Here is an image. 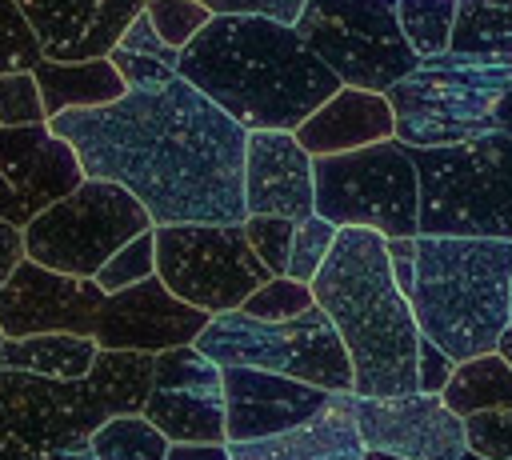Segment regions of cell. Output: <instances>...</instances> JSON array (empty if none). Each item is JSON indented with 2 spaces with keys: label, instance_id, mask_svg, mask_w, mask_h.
I'll use <instances>...</instances> for the list:
<instances>
[{
  "label": "cell",
  "instance_id": "cell-26",
  "mask_svg": "<svg viewBox=\"0 0 512 460\" xmlns=\"http://www.w3.org/2000/svg\"><path fill=\"white\" fill-rule=\"evenodd\" d=\"M440 396L456 416H472L484 408H512V364L496 348L456 360V372L448 376Z\"/></svg>",
  "mask_w": 512,
  "mask_h": 460
},
{
  "label": "cell",
  "instance_id": "cell-1",
  "mask_svg": "<svg viewBox=\"0 0 512 460\" xmlns=\"http://www.w3.org/2000/svg\"><path fill=\"white\" fill-rule=\"evenodd\" d=\"M84 176L128 188L152 224H244L248 128L184 76L128 88L112 104L68 108L48 120Z\"/></svg>",
  "mask_w": 512,
  "mask_h": 460
},
{
  "label": "cell",
  "instance_id": "cell-19",
  "mask_svg": "<svg viewBox=\"0 0 512 460\" xmlns=\"http://www.w3.org/2000/svg\"><path fill=\"white\" fill-rule=\"evenodd\" d=\"M48 60H96L116 48L144 0H16Z\"/></svg>",
  "mask_w": 512,
  "mask_h": 460
},
{
  "label": "cell",
  "instance_id": "cell-30",
  "mask_svg": "<svg viewBox=\"0 0 512 460\" xmlns=\"http://www.w3.org/2000/svg\"><path fill=\"white\" fill-rule=\"evenodd\" d=\"M312 304H316L312 284L284 272V276H268V280L240 304V312L252 316V320H292V316L308 312Z\"/></svg>",
  "mask_w": 512,
  "mask_h": 460
},
{
  "label": "cell",
  "instance_id": "cell-49",
  "mask_svg": "<svg viewBox=\"0 0 512 460\" xmlns=\"http://www.w3.org/2000/svg\"><path fill=\"white\" fill-rule=\"evenodd\" d=\"M0 344H4V328H0Z\"/></svg>",
  "mask_w": 512,
  "mask_h": 460
},
{
  "label": "cell",
  "instance_id": "cell-8",
  "mask_svg": "<svg viewBox=\"0 0 512 460\" xmlns=\"http://www.w3.org/2000/svg\"><path fill=\"white\" fill-rule=\"evenodd\" d=\"M192 344L204 356H212L220 368L252 364V368L320 384L328 392H352L348 348L320 304H312L292 320H252L240 308L216 312Z\"/></svg>",
  "mask_w": 512,
  "mask_h": 460
},
{
  "label": "cell",
  "instance_id": "cell-10",
  "mask_svg": "<svg viewBox=\"0 0 512 460\" xmlns=\"http://www.w3.org/2000/svg\"><path fill=\"white\" fill-rule=\"evenodd\" d=\"M396 4L400 0H304L292 24L340 84L388 92L420 64Z\"/></svg>",
  "mask_w": 512,
  "mask_h": 460
},
{
  "label": "cell",
  "instance_id": "cell-24",
  "mask_svg": "<svg viewBox=\"0 0 512 460\" xmlns=\"http://www.w3.org/2000/svg\"><path fill=\"white\" fill-rule=\"evenodd\" d=\"M100 344L76 332H36V336H4L0 368L48 376V380H84Z\"/></svg>",
  "mask_w": 512,
  "mask_h": 460
},
{
  "label": "cell",
  "instance_id": "cell-32",
  "mask_svg": "<svg viewBox=\"0 0 512 460\" xmlns=\"http://www.w3.org/2000/svg\"><path fill=\"white\" fill-rule=\"evenodd\" d=\"M44 60V48L20 12L16 0H0V76L4 72H32Z\"/></svg>",
  "mask_w": 512,
  "mask_h": 460
},
{
  "label": "cell",
  "instance_id": "cell-20",
  "mask_svg": "<svg viewBox=\"0 0 512 460\" xmlns=\"http://www.w3.org/2000/svg\"><path fill=\"white\" fill-rule=\"evenodd\" d=\"M0 172L8 176V184L16 188L32 216L52 200L68 196L84 180L76 148L64 136H56L48 120L0 128Z\"/></svg>",
  "mask_w": 512,
  "mask_h": 460
},
{
  "label": "cell",
  "instance_id": "cell-12",
  "mask_svg": "<svg viewBox=\"0 0 512 460\" xmlns=\"http://www.w3.org/2000/svg\"><path fill=\"white\" fill-rule=\"evenodd\" d=\"M108 404L84 380H48L0 368V460H40L72 436H92Z\"/></svg>",
  "mask_w": 512,
  "mask_h": 460
},
{
  "label": "cell",
  "instance_id": "cell-44",
  "mask_svg": "<svg viewBox=\"0 0 512 460\" xmlns=\"http://www.w3.org/2000/svg\"><path fill=\"white\" fill-rule=\"evenodd\" d=\"M40 460H96L92 448H88V436H72L64 444H56L52 452H44Z\"/></svg>",
  "mask_w": 512,
  "mask_h": 460
},
{
  "label": "cell",
  "instance_id": "cell-51",
  "mask_svg": "<svg viewBox=\"0 0 512 460\" xmlns=\"http://www.w3.org/2000/svg\"><path fill=\"white\" fill-rule=\"evenodd\" d=\"M144 4H148V0H144Z\"/></svg>",
  "mask_w": 512,
  "mask_h": 460
},
{
  "label": "cell",
  "instance_id": "cell-33",
  "mask_svg": "<svg viewBox=\"0 0 512 460\" xmlns=\"http://www.w3.org/2000/svg\"><path fill=\"white\" fill-rule=\"evenodd\" d=\"M332 240H336V224H332V220H324L320 212H312L308 220H300V224H296V232H292L288 276H296V280H308V284H312V276L320 272V264H324V256H328V248H332Z\"/></svg>",
  "mask_w": 512,
  "mask_h": 460
},
{
  "label": "cell",
  "instance_id": "cell-41",
  "mask_svg": "<svg viewBox=\"0 0 512 460\" xmlns=\"http://www.w3.org/2000/svg\"><path fill=\"white\" fill-rule=\"evenodd\" d=\"M24 228L12 220H0V288L8 284V276L16 272V264L24 260Z\"/></svg>",
  "mask_w": 512,
  "mask_h": 460
},
{
  "label": "cell",
  "instance_id": "cell-34",
  "mask_svg": "<svg viewBox=\"0 0 512 460\" xmlns=\"http://www.w3.org/2000/svg\"><path fill=\"white\" fill-rule=\"evenodd\" d=\"M292 232H296V220H288V216H248L244 220V236H248V244L256 248V256L264 260V268L272 276L288 272Z\"/></svg>",
  "mask_w": 512,
  "mask_h": 460
},
{
  "label": "cell",
  "instance_id": "cell-21",
  "mask_svg": "<svg viewBox=\"0 0 512 460\" xmlns=\"http://www.w3.org/2000/svg\"><path fill=\"white\" fill-rule=\"evenodd\" d=\"M232 460H360L364 440L352 416V392H332V400L304 424L260 436L228 440Z\"/></svg>",
  "mask_w": 512,
  "mask_h": 460
},
{
  "label": "cell",
  "instance_id": "cell-7",
  "mask_svg": "<svg viewBox=\"0 0 512 460\" xmlns=\"http://www.w3.org/2000/svg\"><path fill=\"white\" fill-rule=\"evenodd\" d=\"M316 212L336 228H376L392 236L420 232V180L412 148L396 136L312 156Z\"/></svg>",
  "mask_w": 512,
  "mask_h": 460
},
{
  "label": "cell",
  "instance_id": "cell-2",
  "mask_svg": "<svg viewBox=\"0 0 512 460\" xmlns=\"http://www.w3.org/2000/svg\"><path fill=\"white\" fill-rule=\"evenodd\" d=\"M176 72L248 132H296L340 88V76L300 40L296 24L256 12L212 16L180 48Z\"/></svg>",
  "mask_w": 512,
  "mask_h": 460
},
{
  "label": "cell",
  "instance_id": "cell-4",
  "mask_svg": "<svg viewBox=\"0 0 512 460\" xmlns=\"http://www.w3.org/2000/svg\"><path fill=\"white\" fill-rule=\"evenodd\" d=\"M392 272L420 336L452 360L492 352L512 324V240L496 236H392Z\"/></svg>",
  "mask_w": 512,
  "mask_h": 460
},
{
  "label": "cell",
  "instance_id": "cell-14",
  "mask_svg": "<svg viewBox=\"0 0 512 460\" xmlns=\"http://www.w3.org/2000/svg\"><path fill=\"white\" fill-rule=\"evenodd\" d=\"M352 416L364 448H384L404 460H460L468 448L464 416H456L444 396L404 392V396H356Z\"/></svg>",
  "mask_w": 512,
  "mask_h": 460
},
{
  "label": "cell",
  "instance_id": "cell-11",
  "mask_svg": "<svg viewBox=\"0 0 512 460\" xmlns=\"http://www.w3.org/2000/svg\"><path fill=\"white\" fill-rule=\"evenodd\" d=\"M156 276L204 312L240 308L272 272L244 236V224H152Z\"/></svg>",
  "mask_w": 512,
  "mask_h": 460
},
{
  "label": "cell",
  "instance_id": "cell-15",
  "mask_svg": "<svg viewBox=\"0 0 512 460\" xmlns=\"http://www.w3.org/2000/svg\"><path fill=\"white\" fill-rule=\"evenodd\" d=\"M104 296L108 292L96 280L56 272L24 256L8 276V284L0 288V328L4 336H36V332L92 336Z\"/></svg>",
  "mask_w": 512,
  "mask_h": 460
},
{
  "label": "cell",
  "instance_id": "cell-3",
  "mask_svg": "<svg viewBox=\"0 0 512 460\" xmlns=\"http://www.w3.org/2000/svg\"><path fill=\"white\" fill-rule=\"evenodd\" d=\"M312 296L348 348L356 396L416 392L420 324L392 272L384 232L336 228V240L312 276Z\"/></svg>",
  "mask_w": 512,
  "mask_h": 460
},
{
  "label": "cell",
  "instance_id": "cell-48",
  "mask_svg": "<svg viewBox=\"0 0 512 460\" xmlns=\"http://www.w3.org/2000/svg\"><path fill=\"white\" fill-rule=\"evenodd\" d=\"M460 460H484V456H480V452H472V448H464V452H460Z\"/></svg>",
  "mask_w": 512,
  "mask_h": 460
},
{
  "label": "cell",
  "instance_id": "cell-39",
  "mask_svg": "<svg viewBox=\"0 0 512 460\" xmlns=\"http://www.w3.org/2000/svg\"><path fill=\"white\" fill-rule=\"evenodd\" d=\"M452 372H456V360H452L436 340L420 336V352H416V392L440 396Z\"/></svg>",
  "mask_w": 512,
  "mask_h": 460
},
{
  "label": "cell",
  "instance_id": "cell-31",
  "mask_svg": "<svg viewBox=\"0 0 512 460\" xmlns=\"http://www.w3.org/2000/svg\"><path fill=\"white\" fill-rule=\"evenodd\" d=\"M148 276H156V232L152 228L140 232V236H132L128 244H120L92 280L104 292H120V288H132V284H140Z\"/></svg>",
  "mask_w": 512,
  "mask_h": 460
},
{
  "label": "cell",
  "instance_id": "cell-6",
  "mask_svg": "<svg viewBox=\"0 0 512 460\" xmlns=\"http://www.w3.org/2000/svg\"><path fill=\"white\" fill-rule=\"evenodd\" d=\"M512 84L508 64L444 52L420 60L384 96L396 116V140L408 148H440L492 132V112Z\"/></svg>",
  "mask_w": 512,
  "mask_h": 460
},
{
  "label": "cell",
  "instance_id": "cell-23",
  "mask_svg": "<svg viewBox=\"0 0 512 460\" xmlns=\"http://www.w3.org/2000/svg\"><path fill=\"white\" fill-rule=\"evenodd\" d=\"M36 84H40V100L48 120L68 112V108H96V104H112L128 92L124 76L116 72V64L108 56L96 60H40L32 68Z\"/></svg>",
  "mask_w": 512,
  "mask_h": 460
},
{
  "label": "cell",
  "instance_id": "cell-47",
  "mask_svg": "<svg viewBox=\"0 0 512 460\" xmlns=\"http://www.w3.org/2000/svg\"><path fill=\"white\" fill-rule=\"evenodd\" d=\"M360 460H404V456H396V452H384V448H364V456Z\"/></svg>",
  "mask_w": 512,
  "mask_h": 460
},
{
  "label": "cell",
  "instance_id": "cell-28",
  "mask_svg": "<svg viewBox=\"0 0 512 460\" xmlns=\"http://www.w3.org/2000/svg\"><path fill=\"white\" fill-rule=\"evenodd\" d=\"M168 444L172 440L144 412L108 416L88 436V448L96 460H168Z\"/></svg>",
  "mask_w": 512,
  "mask_h": 460
},
{
  "label": "cell",
  "instance_id": "cell-50",
  "mask_svg": "<svg viewBox=\"0 0 512 460\" xmlns=\"http://www.w3.org/2000/svg\"><path fill=\"white\" fill-rule=\"evenodd\" d=\"M508 312H512V300H508Z\"/></svg>",
  "mask_w": 512,
  "mask_h": 460
},
{
  "label": "cell",
  "instance_id": "cell-9",
  "mask_svg": "<svg viewBox=\"0 0 512 460\" xmlns=\"http://www.w3.org/2000/svg\"><path fill=\"white\" fill-rule=\"evenodd\" d=\"M148 228L152 216L128 188L84 176L68 196L52 200L24 224V252L44 268L92 280L120 244Z\"/></svg>",
  "mask_w": 512,
  "mask_h": 460
},
{
  "label": "cell",
  "instance_id": "cell-29",
  "mask_svg": "<svg viewBox=\"0 0 512 460\" xmlns=\"http://www.w3.org/2000/svg\"><path fill=\"white\" fill-rule=\"evenodd\" d=\"M400 28L420 60L444 56L452 48V24H456V0H400Z\"/></svg>",
  "mask_w": 512,
  "mask_h": 460
},
{
  "label": "cell",
  "instance_id": "cell-40",
  "mask_svg": "<svg viewBox=\"0 0 512 460\" xmlns=\"http://www.w3.org/2000/svg\"><path fill=\"white\" fill-rule=\"evenodd\" d=\"M212 16H228V12H256V16H272L292 24L304 8V0H200Z\"/></svg>",
  "mask_w": 512,
  "mask_h": 460
},
{
  "label": "cell",
  "instance_id": "cell-42",
  "mask_svg": "<svg viewBox=\"0 0 512 460\" xmlns=\"http://www.w3.org/2000/svg\"><path fill=\"white\" fill-rule=\"evenodd\" d=\"M168 460H232L228 444H168Z\"/></svg>",
  "mask_w": 512,
  "mask_h": 460
},
{
  "label": "cell",
  "instance_id": "cell-22",
  "mask_svg": "<svg viewBox=\"0 0 512 460\" xmlns=\"http://www.w3.org/2000/svg\"><path fill=\"white\" fill-rule=\"evenodd\" d=\"M396 136V116L384 92H368V88H352L340 84L300 128L296 140L312 152V156H328V152H352L376 140Z\"/></svg>",
  "mask_w": 512,
  "mask_h": 460
},
{
  "label": "cell",
  "instance_id": "cell-27",
  "mask_svg": "<svg viewBox=\"0 0 512 460\" xmlns=\"http://www.w3.org/2000/svg\"><path fill=\"white\" fill-rule=\"evenodd\" d=\"M452 52L512 68V0H456Z\"/></svg>",
  "mask_w": 512,
  "mask_h": 460
},
{
  "label": "cell",
  "instance_id": "cell-25",
  "mask_svg": "<svg viewBox=\"0 0 512 460\" xmlns=\"http://www.w3.org/2000/svg\"><path fill=\"white\" fill-rule=\"evenodd\" d=\"M152 368H156V352L100 348L88 368V384L96 388V396L108 404L112 416L144 412V400L152 392Z\"/></svg>",
  "mask_w": 512,
  "mask_h": 460
},
{
  "label": "cell",
  "instance_id": "cell-17",
  "mask_svg": "<svg viewBox=\"0 0 512 460\" xmlns=\"http://www.w3.org/2000/svg\"><path fill=\"white\" fill-rule=\"evenodd\" d=\"M224 412H228V440H260L284 428L312 420L332 392L284 372L252 368V364H224Z\"/></svg>",
  "mask_w": 512,
  "mask_h": 460
},
{
  "label": "cell",
  "instance_id": "cell-43",
  "mask_svg": "<svg viewBox=\"0 0 512 460\" xmlns=\"http://www.w3.org/2000/svg\"><path fill=\"white\" fill-rule=\"evenodd\" d=\"M0 220H12V224H20V228L32 220V212L24 208V200L16 196V188L8 184V176H4V172H0Z\"/></svg>",
  "mask_w": 512,
  "mask_h": 460
},
{
  "label": "cell",
  "instance_id": "cell-5",
  "mask_svg": "<svg viewBox=\"0 0 512 460\" xmlns=\"http://www.w3.org/2000/svg\"><path fill=\"white\" fill-rule=\"evenodd\" d=\"M420 232L512 240V136L484 132L460 144L412 148Z\"/></svg>",
  "mask_w": 512,
  "mask_h": 460
},
{
  "label": "cell",
  "instance_id": "cell-37",
  "mask_svg": "<svg viewBox=\"0 0 512 460\" xmlns=\"http://www.w3.org/2000/svg\"><path fill=\"white\" fill-rule=\"evenodd\" d=\"M464 440L484 460H512V408H484L464 416Z\"/></svg>",
  "mask_w": 512,
  "mask_h": 460
},
{
  "label": "cell",
  "instance_id": "cell-46",
  "mask_svg": "<svg viewBox=\"0 0 512 460\" xmlns=\"http://www.w3.org/2000/svg\"><path fill=\"white\" fill-rule=\"evenodd\" d=\"M496 352H500V356H504V360L512 364V324L504 328V336H500V344H496Z\"/></svg>",
  "mask_w": 512,
  "mask_h": 460
},
{
  "label": "cell",
  "instance_id": "cell-35",
  "mask_svg": "<svg viewBox=\"0 0 512 460\" xmlns=\"http://www.w3.org/2000/svg\"><path fill=\"white\" fill-rule=\"evenodd\" d=\"M144 12H148V20L156 24V32H160L172 48H184V44L212 20V12H208L200 0H148Z\"/></svg>",
  "mask_w": 512,
  "mask_h": 460
},
{
  "label": "cell",
  "instance_id": "cell-13",
  "mask_svg": "<svg viewBox=\"0 0 512 460\" xmlns=\"http://www.w3.org/2000/svg\"><path fill=\"white\" fill-rule=\"evenodd\" d=\"M144 416L172 444H228L220 364L204 356L196 344H176L156 352Z\"/></svg>",
  "mask_w": 512,
  "mask_h": 460
},
{
  "label": "cell",
  "instance_id": "cell-45",
  "mask_svg": "<svg viewBox=\"0 0 512 460\" xmlns=\"http://www.w3.org/2000/svg\"><path fill=\"white\" fill-rule=\"evenodd\" d=\"M492 132L512 136V84H508V88H504V96L496 100V112H492Z\"/></svg>",
  "mask_w": 512,
  "mask_h": 460
},
{
  "label": "cell",
  "instance_id": "cell-18",
  "mask_svg": "<svg viewBox=\"0 0 512 460\" xmlns=\"http://www.w3.org/2000/svg\"><path fill=\"white\" fill-rule=\"evenodd\" d=\"M244 208L248 216L308 220L316 212L312 152L288 128H256L244 144Z\"/></svg>",
  "mask_w": 512,
  "mask_h": 460
},
{
  "label": "cell",
  "instance_id": "cell-36",
  "mask_svg": "<svg viewBox=\"0 0 512 460\" xmlns=\"http://www.w3.org/2000/svg\"><path fill=\"white\" fill-rule=\"evenodd\" d=\"M48 120L40 84L32 72H4L0 76V128H20V124H40Z\"/></svg>",
  "mask_w": 512,
  "mask_h": 460
},
{
  "label": "cell",
  "instance_id": "cell-16",
  "mask_svg": "<svg viewBox=\"0 0 512 460\" xmlns=\"http://www.w3.org/2000/svg\"><path fill=\"white\" fill-rule=\"evenodd\" d=\"M208 320H212V312L180 300L160 276H148L132 288L104 296L92 340L100 348L164 352L176 344H192Z\"/></svg>",
  "mask_w": 512,
  "mask_h": 460
},
{
  "label": "cell",
  "instance_id": "cell-38",
  "mask_svg": "<svg viewBox=\"0 0 512 460\" xmlns=\"http://www.w3.org/2000/svg\"><path fill=\"white\" fill-rule=\"evenodd\" d=\"M116 48H124V52H132V56H148V60H164V64H180V48H172L160 32H156V24L148 20V12H140L128 28H124V36L116 40Z\"/></svg>",
  "mask_w": 512,
  "mask_h": 460
}]
</instances>
